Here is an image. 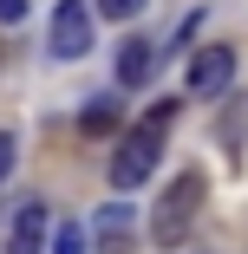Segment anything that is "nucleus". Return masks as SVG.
<instances>
[{"instance_id": "1", "label": "nucleus", "mask_w": 248, "mask_h": 254, "mask_svg": "<svg viewBox=\"0 0 248 254\" xmlns=\"http://www.w3.org/2000/svg\"><path fill=\"white\" fill-rule=\"evenodd\" d=\"M170 118H176V105H151V111L118 137V150H111V189H144V183H151V170H157V157H164Z\"/></svg>"}, {"instance_id": "2", "label": "nucleus", "mask_w": 248, "mask_h": 254, "mask_svg": "<svg viewBox=\"0 0 248 254\" xmlns=\"http://www.w3.org/2000/svg\"><path fill=\"white\" fill-rule=\"evenodd\" d=\"M203 202H209V176L203 170H176L157 195V209H151V235L157 248H183L196 235V222H203Z\"/></svg>"}, {"instance_id": "3", "label": "nucleus", "mask_w": 248, "mask_h": 254, "mask_svg": "<svg viewBox=\"0 0 248 254\" xmlns=\"http://www.w3.org/2000/svg\"><path fill=\"white\" fill-rule=\"evenodd\" d=\"M91 248H98V254H131V248H137V215H131V202H105V209L91 215Z\"/></svg>"}, {"instance_id": "4", "label": "nucleus", "mask_w": 248, "mask_h": 254, "mask_svg": "<svg viewBox=\"0 0 248 254\" xmlns=\"http://www.w3.org/2000/svg\"><path fill=\"white\" fill-rule=\"evenodd\" d=\"M53 53L59 59H85L91 53V7H85V0H59V13H53Z\"/></svg>"}, {"instance_id": "5", "label": "nucleus", "mask_w": 248, "mask_h": 254, "mask_svg": "<svg viewBox=\"0 0 248 254\" xmlns=\"http://www.w3.org/2000/svg\"><path fill=\"white\" fill-rule=\"evenodd\" d=\"M229 78H235V53L229 46H203V53L189 59V91L196 98H222Z\"/></svg>"}, {"instance_id": "6", "label": "nucleus", "mask_w": 248, "mask_h": 254, "mask_svg": "<svg viewBox=\"0 0 248 254\" xmlns=\"http://www.w3.org/2000/svg\"><path fill=\"white\" fill-rule=\"evenodd\" d=\"M46 241H53V222H46V209H39V202H26V209L13 215L7 254H46Z\"/></svg>"}, {"instance_id": "7", "label": "nucleus", "mask_w": 248, "mask_h": 254, "mask_svg": "<svg viewBox=\"0 0 248 254\" xmlns=\"http://www.w3.org/2000/svg\"><path fill=\"white\" fill-rule=\"evenodd\" d=\"M151 65H157L151 39H124V53H118V85H151Z\"/></svg>"}, {"instance_id": "8", "label": "nucleus", "mask_w": 248, "mask_h": 254, "mask_svg": "<svg viewBox=\"0 0 248 254\" xmlns=\"http://www.w3.org/2000/svg\"><path fill=\"white\" fill-rule=\"evenodd\" d=\"M118 124H124L118 98H91V105H85V118H79V130H85V137H111Z\"/></svg>"}, {"instance_id": "9", "label": "nucleus", "mask_w": 248, "mask_h": 254, "mask_svg": "<svg viewBox=\"0 0 248 254\" xmlns=\"http://www.w3.org/2000/svg\"><path fill=\"white\" fill-rule=\"evenodd\" d=\"M53 254H85V228L59 222V235H53Z\"/></svg>"}, {"instance_id": "10", "label": "nucleus", "mask_w": 248, "mask_h": 254, "mask_svg": "<svg viewBox=\"0 0 248 254\" xmlns=\"http://www.w3.org/2000/svg\"><path fill=\"white\" fill-rule=\"evenodd\" d=\"M98 13H105V20H137L144 0H98Z\"/></svg>"}, {"instance_id": "11", "label": "nucleus", "mask_w": 248, "mask_h": 254, "mask_svg": "<svg viewBox=\"0 0 248 254\" xmlns=\"http://www.w3.org/2000/svg\"><path fill=\"white\" fill-rule=\"evenodd\" d=\"M7 170H13V137L0 130V183H7Z\"/></svg>"}, {"instance_id": "12", "label": "nucleus", "mask_w": 248, "mask_h": 254, "mask_svg": "<svg viewBox=\"0 0 248 254\" xmlns=\"http://www.w3.org/2000/svg\"><path fill=\"white\" fill-rule=\"evenodd\" d=\"M0 13H7V20H20V13H26V0H0Z\"/></svg>"}]
</instances>
